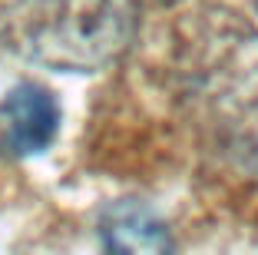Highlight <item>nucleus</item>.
Returning a JSON list of instances; mask_svg holds the SVG:
<instances>
[{"label":"nucleus","mask_w":258,"mask_h":255,"mask_svg":"<svg viewBox=\"0 0 258 255\" xmlns=\"http://www.w3.org/2000/svg\"><path fill=\"white\" fill-rule=\"evenodd\" d=\"M133 0H0V43L33 63L90 73L133 37Z\"/></svg>","instance_id":"obj_1"},{"label":"nucleus","mask_w":258,"mask_h":255,"mask_svg":"<svg viewBox=\"0 0 258 255\" xmlns=\"http://www.w3.org/2000/svg\"><path fill=\"white\" fill-rule=\"evenodd\" d=\"M7 139L17 152H43L60 133V106L53 93L37 83H20L0 103Z\"/></svg>","instance_id":"obj_2"},{"label":"nucleus","mask_w":258,"mask_h":255,"mask_svg":"<svg viewBox=\"0 0 258 255\" xmlns=\"http://www.w3.org/2000/svg\"><path fill=\"white\" fill-rule=\"evenodd\" d=\"M103 235H106L109 248H126V252L166 245L162 225L139 206H116V209H109L106 222H103Z\"/></svg>","instance_id":"obj_3"}]
</instances>
